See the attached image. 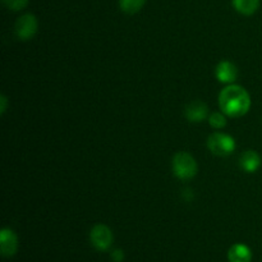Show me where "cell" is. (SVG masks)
<instances>
[{
  "label": "cell",
  "instance_id": "5b68a950",
  "mask_svg": "<svg viewBox=\"0 0 262 262\" xmlns=\"http://www.w3.org/2000/svg\"><path fill=\"white\" fill-rule=\"evenodd\" d=\"M37 18L33 14H31V13L23 14L22 17L18 18L14 26L15 35H17V37L22 41L31 40V38L36 35V32H37Z\"/></svg>",
  "mask_w": 262,
  "mask_h": 262
},
{
  "label": "cell",
  "instance_id": "30bf717a",
  "mask_svg": "<svg viewBox=\"0 0 262 262\" xmlns=\"http://www.w3.org/2000/svg\"><path fill=\"white\" fill-rule=\"evenodd\" d=\"M239 165L247 173H255L261 166V158L256 151L247 150L241 155Z\"/></svg>",
  "mask_w": 262,
  "mask_h": 262
},
{
  "label": "cell",
  "instance_id": "7a4b0ae2",
  "mask_svg": "<svg viewBox=\"0 0 262 262\" xmlns=\"http://www.w3.org/2000/svg\"><path fill=\"white\" fill-rule=\"evenodd\" d=\"M171 168H173V173L177 178L182 179V181H188L192 179L197 174L199 170V165L197 161L191 154L184 152H177L174 155L173 161H171Z\"/></svg>",
  "mask_w": 262,
  "mask_h": 262
},
{
  "label": "cell",
  "instance_id": "9c48e42d",
  "mask_svg": "<svg viewBox=\"0 0 262 262\" xmlns=\"http://www.w3.org/2000/svg\"><path fill=\"white\" fill-rule=\"evenodd\" d=\"M228 260L229 262H251L252 251L247 245L235 243L228 251Z\"/></svg>",
  "mask_w": 262,
  "mask_h": 262
},
{
  "label": "cell",
  "instance_id": "2e32d148",
  "mask_svg": "<svg viewBox=\"0 0 262 262\" xmlns=\"http://www.w3.org/2000/svg\"><path fill=\"white\" fill-rule=\"evenodd\" d=\"M0 104H2V107H0V113H2V114H4L5 110H7V104H8V100H7V97L4 96V95H2V96H0Z\"/></svg>",
  "mask_w": 262,
  "mask_h": 262
},
{
  "label": "cell",
  "instance_id": "9a60e30c",
  "mask_svg": "<svg viewBox=\"0 0 262 262\" xmlns=\"http://www.w3.org/2000/svg\"><path fill=\"white\" fill-rule=\"evenodd\" d=\"M110 257H112V260L114 262H122L124 260V252L120 248H115L110 253Z\"/></svg>",
  "mask_w": 262,
  "mask_h": 262
},
{
  "label": "cell",
  "instance_id": "5bb4252c",
  "mask_svg": "<svg viewBox=\"0 0 262 262\" xmlns=\"http://www.w3.org/2000/svg\"><path fill=\"white\" fill-rule=\"evenodd\" d=\"M3 3H4V5L8 9L17 12V10H20L27 7L28 0H3Z\"/></svg>",
  "mask_w": 262,
  "mask_h": 262
},
{
  "label": "cell",
  "instance_id": "4fadbf2b",
  "mask_svg": "<svg viewBox=\"0 0 262 262\" xmlns=\"http://www.w3.org/2000/svg\"><path fill=\"white\" fill-rule=\"evenodd\" d=\"M209 123L215 129H222L227 125V118H225L224 113L215 112L209 117Z\"/></svg>",
  "mask_w": 262,
  "mask_h": 262
},
{
  "label": "cell",
  "instance_id": "7c38bea8",
  "mask_svg": "<svg viewBox=\"0 0 262 262\" xmlns=\"http://www.w3.org/2000/svg\"><path fill=\"white\" fill-rule=\"evenodd\" d=\"M146 0H119L120 9L127 14H136L142 9Z\"/></svg>",
  "mask_w": 262,
  "mask_h": 262
},
{
  "label": "cell",
  "instance_id": "52a82bcc",
  "mask_svg": "<svg viewBox=\"0 0 262 262\" xmlns=\"http://www.w3.org/2000/svg\"><path fill=\"white\" fill-rule=\"evenodd\" d=\"M215 76L219 79V82L225 84H232L238 78V68L235 64L229 60H222L216 66L215 69Z\"/></svg>",
  "mask_w": 262,
  "mask_h": 262
},
{
  "label": "cell",
  "instance_id": "8992f818",
  "mask_svg": "<svg viewBox=\"0 0 262 262\" xmlns=\"http://www.w3.org/2000/svg\"><path fill=\"white\" fill-rule=\"evenodd\" d=\"M18 237L12 229L4 228L0 232V251L4 257H12L17 253Z\"/></svg>",
  "mask_w": 262,
  "mask_h": 262
},
{
  "label": "cell",
  "instance_id": "8fae6325",
  "mask_svg": "<svg viewBox=\"0 0 262 262\" xmlns=\"http://www.w3.org/2000/svg\"><path fill=\"white\" fill-rule=\"evenodd\" d=\"M233 7L243 15H252L260 7V0H233Z\"/></svg>",
  "mask_w": 262,
  "mask_h": 262
},
{
  "label": "cell",
  "instance_id": "6da1fadb",
  "mask_svg": "<svg viewBox=\"0 0 262 262\" xmlns=\"http://www.w3.org/2000/svg\"><path fill=\"white\" fill-rule=\"evenodd\" d=\"M219 106L228 117H243L251 107V96L245 87L234 83L228 84L219 95Z\"/></svg>",
  "mask_w": 262,
  "mask_h": 262
},
{
  "label": "cell",
  "instance_id": "3957f363",
  "mask_svg": "<svg viewBox=\"0 0 262 262\" xmlns=\"http://www.w3.org/2000/svg\"><path fill=\"white\" fill-rule=\"evenodd\" d=\"M207 147L211 151V154L224 158V156L232 155L237 145H235V140L230 135L215 132L207 140Z\"/></svg>",
  "mask_w": 262,
  "mask_h": 262
},
{
  "label": "cell",
  "instance_id": "ba28073f",
  "mask_svg": "<svg viewBox=\"0 0 262 262\" xmlns=\"http://www.w3.org/2000/svg\"><path fill=\"white\" fill-rule=\"evenodd\" d=\"M207 114H209V107L205 102L200 101V100L189 102L184 109V115L192 123L202 122V120L206 119Z\"/></svg>",
  "mask_w": 262,
  "mask_h": 262
},
{
  "label": "cell",
  "instance_id": "277c9868",
  "mask_svg": "<svg viewBox=\"0 0 262 262\" xmlns=\"http://www.w3.org/2000/svg\"><path fill=\"white\" fill-rule=\"evenodd\" d=\"M90 241L97 251H107L112 247L114 235L107 225L96 224L90 232Z\"/></svg>",
  "mask_w": 262,
  "mask_h": 262
}]
</instances>
